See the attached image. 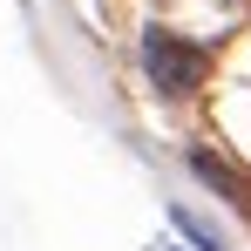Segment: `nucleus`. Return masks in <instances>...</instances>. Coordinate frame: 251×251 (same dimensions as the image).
I'll return each mask as SVG.
<instances>
[{
  "label": "nucleus",
  "instance_id": "2",
  "mask_svg": "<svg viewBox=\"0 0 251 251\" xmlns=\"http://www.w3.org/2000/svg\"><path fill=\"white\" fill-rule=\"evenodd\" d=\"M176 231H183V238H190L197 251H224V238H217V231H204V224H197L190 210H176Z\"/></svg>",
  "mask_w": 251,
  "mask_h": 251
},
{
  "label": "nucleus",
  "instance_id": "1",
  "mask_svg": "<svg viewBox=\"0 0 251 251\" xmlns=\"http://www.w3.org/2000/svg\"><path fill=\"white\" fill-rule=\"evenodd\" d=\"M143 75H150L156 95H190V88H204L210 54L197 41H183V34H170V27H150L143 34Z\"/></svg>",
  "mask_w": 251,
  "mask_h": 251
}]
</instances>
